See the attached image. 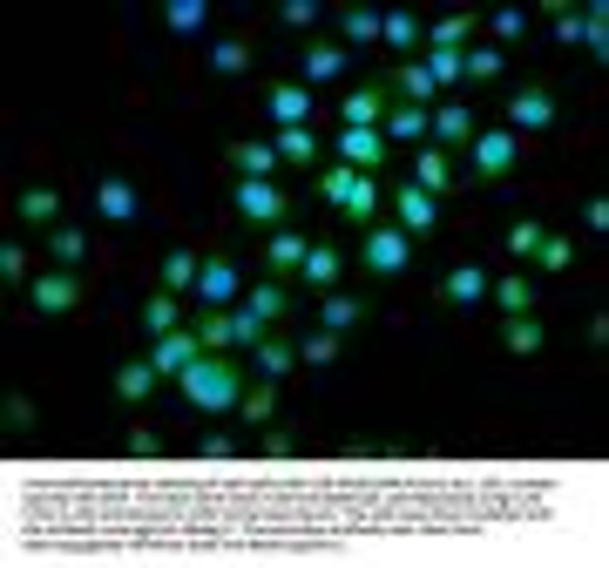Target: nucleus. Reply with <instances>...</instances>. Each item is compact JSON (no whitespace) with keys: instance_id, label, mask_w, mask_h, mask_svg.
<instances>
[{"instance_id":"39","label":"nucleus","mask_w":609,"mask_h":568,"mask_svg":"<svg viewBox=\"0 0 609 568\" xmlns=\"http://www.w3.org/2000/svg\"><path fill=\"white\" fill-rule=\"evenodd\" d=\"M271 149H278V162H312V156H318V136H312V129H278Z\"/></svg>"},{"instance_id":"1","label":"nucleus","mask_w":609,"mask_h":568,"mask_svg":"<svg viewBox=\"0 0 609 568\" xmlns=\"http://www.w3.org/2000/svg\"><path fill=\"white\" fill-rule=\"evenodd\" d=\"M183 399H190V413H237V399H244V373L230 359H217V352H203L196 365H183Z\"/></svg>"},{"instance_id":"21","label":"nucleus","mask_w":609,"mask_h":568,"mask_svg":"<svg viewBox=\"0 0 609 568\" xmlns=\"http://www.w3.org/2000/svg\"><path fill=\"white\" fill-rule=\"evenodd\" d=\"M501 345H508L515 359H535V352L549 345V332H542V318H535V311H521V318H508V325H501Z\"/></svg>"},{"instance_id":"3","label":"nucleus","mask_w":609,"mask_h":568,"mask_svg":"<svg viewBox=\"0 0 609 568\" xmlns=\"http://www.w3.org/2000/svg\"><path fill=\"white\" fill-rule=\"evenodd\" d=\"M359 258H365V271H373V277H399L406 264H414V237H406L399 224H365Z\"/></svg>"},{"instance_id":"25","label":"nucleus","mask_w":609,"mask_h":568,"mask_svg":"<svg viewBox=\"0 0 609 568\" xmlns=\"http://www.w3.org/2000/svg\"><path fill=\"white\" fill-rule=\"evenodd\" d=\"M393 95H399V102H414V109L440 102V89H433V75H427L420 61H399V75H393Z\"/></svg>"},{"instance_id":"26","label":"nucleus","mask_w":609,"mask_h":568,"mask_svg":"<svg viewBox=\"0 0 609 568\" xmlns=\"http://www.w3.org/2000/svg\"><path fill=\"white\" fill-rule=\"evenodd\" d=\"M230 170H237V177H278V149L258 143V136H251V143H230Z\"/></svg>"},{"instance_id":"16","label":"nucleus","mask_w":609,"mask_h":568,"mask_svg":"<svg viewBox=\"0 0 609 568\" xmlns=\"http://www.w3.org/2000/svg\"><path fill=\"white\" fill-rule=\"evenodd\" d=\"M380 136H386V143H427V109H414V102H386Z\"/></svg>"},{"instance_id":"28","label":"nucleus","mask_w":609,"mask_h":568,"mask_svg":"<svg viewBox=\"0 0 609 568\" xmlns=\"http://www.w3.org/2000/svg\"><path fill=\"white\" fill-rule=\"evenodd\" d=\"M14 211H21V224H61V196L48 190V183H34V190H21V203H14Z\"/></svg>"},{"instance_id":"30","label":"nucleus","mask_w":609,"mask_h":568,"mask_svg":"<svg viewBox=\"0 0 609 568\" xmlns=\"http://www.w3.org/2000/svg\"><path fill=\"white\" fill-rule=\"evenodd\" d=\"M305 251H312V243H305L298 230H278V237L264 243V264H271V271L284 277V271H298V264H305Z\"/></svg>"},{"instance_id":"24","label":"nucleus","mask_w":609,"mask_h":568,"mask_svg":"<svg viewBox=\"0 0 609 568\" xmlns=\"http://www.w3.org/2000/svg\"><path fill=\"white\" fill-rule=\"evenodd\" d=\"M346 41H312V48H305V81H339L346 75Z\"/></svg>"},{"instance_id":"42","label":"nucleus","mask_w":609,"mask_h":568,"mask_svg":"<svg viewBox=\"0 0 609 568\" xmlns=\"http://www.w3.org/2000/svg\"><path fill=\"white\" fill-rule=\"evenodd\" d=\"M251 68V41H217L211 48V75H244Z\"/></svg>"},{"instance_id":"41","label":"nucleus","mask_w":609,"mask_h":568,"mask_svg":"<svg viewBox=\"0 0 609 568\" xmlns=\"http://www.w3.org/2000/svg\"><path fill=\"white\" fill-rule=\"evenodd\" d=\"M352 190H359V170H346V162H332V170L318 177V196L332 203V211H346V196H352Z\"/></svg>"},{"instance_id":"53","label":"nucleus","mask_w":609,"mask_h":568,"mask_svg":"<svg viewBox=\"0 0 609 568\" xmlns=\"http://www.w3.org/2000/svg\"><path fill=\"white\" fill-rule=\"evenodd\" d=\"M258 446H264L271 461H292V454H298V433H284V427H264V440H258Z\"/></svg>"},{"instance_id":"7","label":"nucleus","mask_w":609,"mask_h":568,"mask_svg":"<svg viewBox=\"0 0 609 568\" xmlns=\"http://www.w3.org/2000/svg\"><path fill=\"white\" fill-rule=\"evenodd\" d=\"M393 211H399V230H406V237H433V230H440V203H433L414 177L393 190Z\"/></svg>"},{"instance_id":"17","label":"nucleus","mask_w":609,"mask_h":568,"mask_svg":"<svg viewBox=\"0 0 609 568\" xmlns=\"http://www.w3.org/2000/svg\"><path fill=\"white\" fill-rule=\"evenodd\" d=\"M156 379H162V373H156L149 359H122V365H115V399H129V406H143V399L156 393Z\"/></svg>"},{"instance_id":"34","label":"nucleus","mask_w":609,"mask_h":568,"mask_svg":"<svg viewBox=\"0 0 609 568\" xmlns=\"http://www.w3.org/2000/svg\"><path fill=\"white\" fill-rule=\"evenodd\" d=\"M203 21H211V8H203V0H170V8H162V27L170 34H203Z\"/></svg>"},{"instance_id":"32","label":"nucleus","mask_w":609,"mask_h":568,"mask_svg":"<svg viewBox=\"0 0 609 568\" xmlns=\"http://www.w3.org/2000/svg\"><path fill=\"white\" fill-rule=\"evenodd\" d=\"M380 41H386V48H399L406 61H414V48H420V21H414V14H399V8H393V14L380 21Z\"/></svg>"},{"instance_id":"10","label":"nucleus","mask_w":609,"mask_h":568,"mask_svg":"<svg viewBox=\"0 0 609 568\" xmlns=\"http://www.w3.org/2000/svg\"><path fill=\"white\" fill-rule=\"evenodd\" d=\"M386 136L380 129H339V162H346V170H359V177H373L380 170V162H386Z\"/></svg>"},{"instance_id":"50","label":"nucleus","mask_w":609,"mask_h":568,"mask_svg":"<svg viewBox=\"0 0 609 568\" xmlns=\"http://www.w3.org/2000/svg\"><path fill=\"white\" fill-rule=\"evenodd\" d=\"M0 284H34V277H27V251H21V243H0Z\"/></svg>"},{"instance_id":"43","label":"nucleus","mask_w":609,"mask_h":568,"mask_svg":"<svg viewBox=\"0 0 609 568\" xmlns=\"http://www.w3.org/2000/svg\"><path fill=\"white\" fill-rule=\"evenodd\" d=\"M373 211H380V183H373V177H359V190L346 196V217L365 230V224H373Z\"/></svg>"},{"instance_id":"12","label":"nucleus","mask_w":609,"mask_h":568,"mask_svg":"<svg viewBox=\"0 0 609 568\" xmlns=\"http://www.w3.org/2000/svg\"><path fill=\"white\" fill-rule=\"evenodd\" d=\"M95 211H102L109 224H136V217H143V196H136L129 177H102V183H95Z\"/></svg>"},{"instance_id":"9","label":"nucleus","mask_w":609,"mask_h":568,"mask_svg":"<svg viewBox=\"0 0 609 568\" xmlns=\"http://www.w3.org/2000/svg\"><path fill=\"white\" fill-rule=\"evenodd\" d=\"M237 292H244V277H237V264H230V258H203V264H196V298L211 305V311H224Z\"/></svg>"},{"instance_id":"51","label":"nucleus","mask_w":609,"mask_h":568,"mask_svg":"<svg viewBox=\"0 0 609 568\" xmlns=\"http://www.w3.org/2000/svg\"><path fill=\"white\" fill-rule=\"evenodd\" d=\"M34 427H41L34 399H27V393H14V399H8V433H34Z\"/></svg>"},{"instance_id":"6","label":"nucleus","mask_w":609,"mask_h":568,"mask_svg":"<svg viewBox=\"0 0 609 568\" xmlns=\"http://www.w3.org/2000/svg\"><path fill=\"white\" fill-rule=\"evenodd\" d=\"M27 298H34V311H41V318H61V311H75V305H81V277L55 264V271H41V277L27 284Z\"/></svg>"},{"instance_id":"40","label":"nucleus","mask_w":609,"mask_h":568,"mask_svg":"<svg viewBox=\"0 0 609 568\" xmlns=\"http://www.w3.org/2000/svg\"><path fill=\"white\" fill-rule=\"evenodd\" d=\"M292 365H298V345H284V339H264V345H258V373H264V379H284Z\"/></svg>"},{"instance_id":"2","label":"nucleus","mask_w":609,"mask_h":568,"mask_svg":"<svg viewBox=\"0 0 609 568\" xmlns=\"http://www.w3.org/2000/svg\"><path fill=\"white\" fill-rule=\"evenodd\" d=\"M515 156H521V136L515 129H474L467 143V177L474 183H501L515 170Z\"/></svg>"},{"instance_id":"57","label":"nucleus","mask_w":609,"mask_h":568,"mask_svg":"<svg viewBox=\"0 0 609 568\" xmlns=\"http://www.w3.org/2000/svg\"><path fill=\"white\" fill-rule=\"evenodd\" d=\"M583 224H589V230H609V203H602V196L583 203Z\"/></svg>"},{"instance_id":"15","label":"nucleus","mask_w":609,"mask_h":568,"mask_svg":"<svg viewBox=\"0 0 609 568\" xmlns=\"http://www.w3.org/2000/svg\"><path fill=\"white\" fill-rule=\"evenodd\" d=\"M271 122H278V129H305V122H312V89H305V81H278V89H271Z\"/></svg>"},{"instance_id":"47","label":"nucleus","mask_w":609,"mask_h":568,"mask_svg":"<svg viewBox=\"0 0 609 568\" xmlns=\"http://www.w3.org/2000/svg\"><path fill=\"white\" fill-rule=\"evenodd\" d=\"M487 27H495L501 48H515V41L528 34V14H521V8H495V14H487Z\"/></svg>"},{"instance_id":"8","label":"nucleus","mask_w":609,"mask_h":568,"mask_svg":"<svg viewBox=\"0 0 609 568\" xmlns=\"http://www.w3.org/2000/svg\"><path fill=\"white\" fill-rule=\"evenodd\" d=\"M203 359V339H196V325H177V332H162L156 339V352H149V365L162 379H183V365H196Z\"/></svg>"},{"instance_id":"45","label":"nucleus","mask_w":609,"mask_h":568,"mask_svg":"<svg viewBox=\"0 0 609 568\" xmlns=\"http://www.w3.org/2000/svg\"><path fill=\"white\" fill-rule=\"evenodd\" d=\"M251 311L271 325V318H284L292 311V298H284V284H251Z\"/></svg>"},{"instance_id":"14","label":"nucleus","mask_w":609,"mask_h":568,"mask_svg":"<svg viewBox=\"0 0 609 568\" xmlns=\"http://www.w3.org/2000/svg\"><path fill=\"white\" fill-rule=\"evenodd\" d=\"M487 284H495V277H487L481 264H454V271L440 277V298H447V305H461V311H474V305L487 298Z\"/></svg>"},{"instance_id":"27","label":"nucleus","mask_w":609,"mask_h":568,"mask_svg":"<svg viewBox=\"0 0 609 568\" xmlns=\"http://www.w3.org/2000/svg\"><path fill=\"white\" fill-rule=\"evenodd\" d=\"M359 318H365V298H352V292H325V305H318V325H325V332H352Z\"/></svg>"},{"instance_id":"4","label":"nucleus","mask_w":609,"mask_h":568,"mask_svg":"<svg viewBox=\"0 0 609 568\" xmlns=\"http://www.w3.org/2000/svg\"><path fill=\"white\" fill-rule=\"evenodd\" d=\"M427 143H433V149H467V143H474V109L454 102V95H440V102L427 109Z\"/></svg>"},{"instance_id":"38","label":"nucleus","mask_w":609,"mask_h":568,"mask_svg":"<svg viewBox=\"0 0 609 568\" xmlns=\"http://www.w3.org/2000/svg\"><path fill=\"white\" fill-rule=\"evenodd\" d=\"M143 332H177V292H156V298H143Z\"/></svg>"},{"instance_id":"29","label":"nucleus","mask_w":609,"mask_h":568,"mask_svg":"<svg viewBox=\"0 0 609 568\" xmlns=\"http://www.w3.org/2000/svg\"><path fill=\"white\" fill-rule=\"evenodd\" d=\"M156 284H162V292H177V298H190L196 292V251H170L162 271H156Z\"/></svg>"},{"instance_id":"23","label":"nucleus","mask_w":609,"mask_h":568,"mask_svg":"<svg viewBox=\"0 0 609 568\" xmlns=\"http://www.w3.org/2000/svg\"><path fill=\"white\" fill-rule=\"evenodd\" d=\"M474 27H481V14H440L420 41H427V48H454V55H461L467 41H474Z\"/></svg>"},{"instance_id":"20","label":"nucleus","mask_w":609,"mask_h":568,"mask_svg":"<svg viewBox=\"0 0 609 568\" xmlns=\"http://www.w3.org/2000/svg\"><path fill=\"white\" fill-rule=\"evenodd\" d=\"M298 271H305V284H312V292H332V284L346 277V258L332 251V243H312V251H305V264H298Z\"/></svg>"},{"instance_id":"36","label":"nucleus","mask_w":609,"mask_h":568,"mask_svg":"<svg viewBox=\"0 0 609 568\" xmlns=\"http://www.w3.org/2000/svg\"><path fill=\"white\" fill-rule=\"evenodd\" d=\"M542 237H549V230H542L535 217H515V224H508V258H515V264H528V258L542 251Z\"/></svg>"},{"instance_id":"5","label":"nucleus","mask_w":609,"mask_h":568,"mask_svg":"<svg viewBox=\"0 0 609 568\" xmlns=\"http://www.w3.org/2000/svg\"><path fill=\"white\" fill-rule=\"evenodd\" d=\"M230 203H237L244 224H284V190H278L271 177H237Z\"/></svg>"},{"instance_id":"44","label":"nucleus","mask_w":609,"mask_h":568,"mask_svg":"<svg viewBox=\"0 0 609 568\" xmlns=\"http://www.w3.org/2000/svg\"><path fill=\"white\" fill-rule=\"evenodd\" d=\"M528 264H542V271L555 277V271H568V264H576V243H568V237H542V251L528 258Z\"/></svg>"},{"instance_id":"13","label":"nucleus","mask_w":609,"mask_h":568,"mask_svg":"<svg viewBox=\"0 0 609 568\" xmlns=\"http://www.w3.org/2000/svg\"><path fill=\"white\" fill-rule=\"evenodd\" d=\"M508 122H515V129H528V136H535V129H555V95H549V89H515V95H508Z\"/></svg>"},{"instance_id":"54","label":"nucleus","mask_w":609,"mask_h":568,"mask_svg":"<svg viewBox=\"0 0 609 568\" xmlns=\"http://www.w3.org/2000/svg\"><path fill=\"white\" fill-rule=\"evenodd\" d=\"M196 454H203V461H230V454H244V446H237L230 433H203V440H196Z\"/></svg>"},{"instance_id":"49","label":"nucleus","mask_w":609,"mask_h":568,"mask_svg":"<svg viewBox=\"0 0 609 568\" xmlns=\"http://www.w3.org/2000/svg\"><path fill=\"white\" fill-rule=\"evenodd\" d=\"M230 325H237V345H251V352L264 345V318H258L251 305H237V311H230Z\"/></svg>"},{"instance_id":"46","label":"nucleus","mask_w":609,"mask_h":568,"mask_svg":"<svg viewBox=\"0 0 609 568\" xmlns=\"http://www.w3.org/2000/svg\"><path fill=\"white\" fill-rule=\"evenodd\" d=\"M298 359H305V365H332V359H339V332H325V325H318L312 339H298Z\"/></svg>"},{"instance_id":"31","label":"nucleus","mask_w":609,"mask_h":568,"mask_svg":"<svg viewBox=\"0 0 609 568\" xmlns=\"http://www.w3.org/2000/svg\"><path fill=\"white\" fill-rule=\"evenodd\" d=\"M420 68L433 75V89H454V81H467V55H454V48H427Z\"/></svg>"},{"instance_id":"37","label":"nucleus","mask_w":609,"mask_h":568,"mask_svg":"<svg viewBox=\"0 0 609 568\" xmlns=\"http://www.w3.org/2000/svg\"><path fill=\"white\" fill-rule=\"evenodd\" d=\"M196 339H203V352H224V345H237V325H230V311H203V318H196Z\"/></svg>"},{"instance_id":"55","label":"nucleus","mask_w":609,"mask_h":568,"mask_svg":"<svg viewBox=\"0 0 609 568\" xmlns=\"http://www.w3.org/2000/svg\"><path fill=\"white\" fill-rule=\"evenodd\" d=\"M555 41H562V48H576V41H583V14H576V8L555 14Z\"/></svg>"},{"instance_id":"52","label":"nucleus","mask_w":609,"mask_h":568,"mask_svg":"<svg viewBox=\"0 0 609 568\" xmlns=\"http://www.w3.org/2000/svg\"><path fill=\"white\" fill-rule=\"evenodd\" d=\"M318 14H325L318 0H284V8H278V21H284V27H312Z\"/></svg>"},{"instance_id":"56","label":"nucleus","mask_w":609,"mask_h":568,"mask_svg":"<svg viewBox=\"0 0 609 568\" xmlns=\"http://www.w3.org/2000/svg\"><path fill=\"white\" fill-rule=\"evenodd\" d=\"M122 446H129V454L136 461H149V454H162V433H149V427H136L129 440H122Z\"/></svg>"},{"instance_id":"19","label":"nucleus","mask_w":609,"mask_h":568,"mask_svg":"<svg viewBox=\"0 0 609 568\" xmlns=\"http://www.w3.org/2000/svg\"><path fill=\"white\" fill-rule=\"evenodd\" d=\"M487 298H495L508 318H521V311H535V298H542V284H528L521 271L515 277H495V284H487Z\"/></svg>"},{"instance_id":"11","label":"nucleus","mask_w":609,"mask_h":568,"mask_svg":"<svg viewBox=\"0 0 609 568\" xmlns=\"http://www.w3.org/2000/svg\"><path fill=\"white\" fill-rule=\"evenodd\" d=\"M414 183H420V190L440 203L447 190L461 183V177H454V156H447V149H433V143H420V149H414Z\"/></svg>"},{"instance_id":"33","label":"nucleus","mask_w":609,"mask_h":568,"mask_svg":"<svg viewBox=\"0 0 609 568\" xmlns=\"http://www.w3.org/2000/svg\"><path fill=\"white\" fill-rule=\"evenodd\" d=\"M271 413H278V386H271V379L237 399V420H244V427H271Z\"/></svg>"},{"instance_id":"48","label":"nucleus","mask_w":609,"mask_h":568,"mask_svg":"<svg viewBox=\"0 0 609 568\" xmlns=\"http://www.w3.org/2000/svg\"><path fill=\"white\" fill-rule=\"evenodd\" d=\"M501 48H467V81H501Z\"/></svg>"},{"instance_id":"18","label":"nucleus","mask_w":609,"mask_h":568,"mask_svg":"<svg viewBox=\"0 0 609 568\" xmlns=\"http://www.w3.org/2000/svg\"><path fill=\"white\" fill-rule=\"evenodd\" d=\"M386 89H352L346 102H339V115H346V129H380V115H386Z\"/></svg>"},{"instance_id":"22","label":"nucleus","mask_w":609,"mask_h":568,"mask_svg":"<svg viewBox=\"0 0 609 568\" xmlns=\"http://www.w3.org/2000/svg\"><path fill=\"white\" fill-rule=\"evenodd\" d=\"M380 21H386L380 8H359V0H352V8L339 14V34H346V55H352V48H373V41H380Z\"/></svg>"},{"instance_id":"35","label":"nucleus","mask_w":609,"mask_h":568,"mask_svg":"<svg viewBox=\"0 0 609 568\" xmlns=\"http://www.w3.org/2000/svg\"><path fill=\"white\" fill-rule=\"evenodd\" d=\"M48 251H55V264H61V271H75L81 258H89V237H81L75 224H55V230H48Z\"/></svg>"}]
</instances>
